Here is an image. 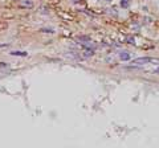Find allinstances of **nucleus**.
I'll return each instance as SVG.
<instances>
[{
	"label": "nucleus",
	"mask_w": 159,
	"mask_h": 148,
	"mask_svg": "<svg viewBox=\"0 0 159 148\" xmlns=\"http://www.w3.org/2000/svg\"><path fill=\"white\" fill-rule=\"evenodd\" d=\"M147 63H154V65H159V58H152V57H139L131 61V65L134 66H143Z\"/></svg>",
	"instance_id": "f257e3e1"
},
{
	"label": "nucleus",
	"mask_w": 159,
	"mask_h": 148,
	"mask_svg": "<svg viewBox=\"0 0 159 148\" xmlns=\"http://www.w3.org/2000/svg\"><path fill=\"white\" fill-rule=\"evenodd\" d=\"M12 56H21V57H27L28 56V53L27 52H20V50H13L11 52Z\"/></svg>",
	"instance_id": "f03ea898"
},
{
	"label": "nucleus",
	"mask_w": 159,
	"mask_h": 148,
	"mask_svg": "<svg viewBox=\"0 0 159 148\" xmlns=\"http://www.w3.org/2000/svg\"><path fill=\"white\" fill-rule=\"evenodd\" d=\"M119 58H121L122 61H127V60H130V54L127 52H123V53L119 54Z\"/></svg>",
	"instance_id": "7ed1b4c3"
},
{
	"label": "nucleus",
	"mask_w": 159,
	"mask_h": 148,
	"mask_svg": "<svg viewBox=\"0 0 159 148\" xmlns=\"http://www.w3.org/2000/svg\"><path fill=\"white\" fill-rule=\"evenodd\" d=\"M21 7L32 8V7H33V3H32V2H28V0H27V2H23V3H21Z\"/></svg>",
	"instance_id": "20e7f679"
},
{
	"label": "nucleus",
	"mask_w": 159,
	"mask_h": 148,
	"mask_svg": "<svg viewBox=\"0 0 159 148\" xmlns=\"http://www.w3.org/2000/svg\"><path fill=\"white\" fill-rule=\"evenodd\" d=\"M127 6H129V2H127V0H121V7L127 8Z\"/></svg>",
	"instance_id": "39448f33"
},
{
	"label": "nucleus",
	"mask_w": 159,
	"mask_h": 148,
	"mask_svg": "<svg viewBox=\"0 0 159 148\" xmlns=\"http://www.w3.org/2000/svg\"><path fill=\"white\" fill-rule=\"evenodd\" d=\"M72 2H73V3H76V2H78V0H72Z\"/></svg>",
	"instance_id": "423d86ee"
},
{
	"label": "nucleus",
	"mask_w": 159,
	"mask_h": 148,
	"mask_svg": "<svg viewBox=\"0 0 159 148\" xmlns=\"http://www.w3.org/2000/svg\"><path fill=\"white\" fill-rule=\"evenodd\" d=\"M105 2H111V0H105Z\"/></svg>",
	"instance_id": "0eeeda50"
}]
</instances>
